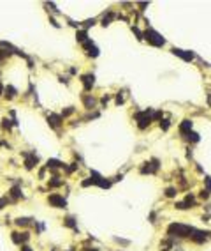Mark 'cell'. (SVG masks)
<instances>
[{"instance_id":"obj_7","label":"cell","mask_w":211,"mask_h":251,"mask_svg":"<svg viewBox=\"0 0 211 251\" xmlns=\"http://www.w3.org/2000/svg\"><path fill=\"white\" fill-rule=\"evenodd\" d=\"M204 180H206V188H208L206 191H208V193H211V179H209V177H206Z\"/></svg>"},{"instance_id":"obj_4","label":"cell","mask_w":211,"mask_h":251,"mask_svg":"<svg viewBox=\"0 0 211 251\" xmlns=\"http://www.w3.org/2000/svg\"><path fill=\"white\" fill-rule=\"evenodd\" d=\"M176 189L174 188H169V189H165V196H169V198H172V196H176Z\"/></svg>"},{"instance_id":"obj_10","label":"cell","mask_w":211,"mask_h":251,"mask_svg":"<svg viewBox=\"0 0 211 251\" xmlns=\"http://www.w3.org/2000/svg\"><path fill=\"white\" fill-rule=\"evenodd\" d=\"M174 251H183V249H181V248H176V249H174Z\"/></svg>"},{"instance_id":"obj_3","label":"cell","mask_w":211,"mask_h":251,"mask_svg":"<svg viewBox=\"0 0 211 251\" xmlns=\"http://www.w3.org/2000/svg\"><path fill=\"white\" fill-rule=\"evenodd\" d=\"M65 225L70 226V228H74V230H78V226H76V223H74V218H67V219H65Z\"/></svg>"},{"instance_id":"obj_11","label":"cell","mask_w":211,"mask_h":251,"mask_svg":"<svg viewBox=\"0 0 211 251\" xmlns=\"http://www.w3.org/2000/svg\"><path fill=\"white\" fill-rule=\"evenodd\" d=\"M88 251H99V249H95V248H93V249H88Z\"/></svg>"},{"instance_id":"obj_6","label":"cell","mask_w":211,"mask_h":251,"mask_svg":"<svg viewBox=\"0 0 211 251\" xmlns=\"http://www.w3.org/2000/svg\"><path fill=\"white\" fill-rule=\"evenodd\" d=\"M188 129H192V122L185 120V124L181 126V131H188Z\"/></svg>"},{"instance_id":"obj_1","label":"cell","mask_w":211,"mask_h":251,"mask_svg":"<svg viewBox=\"0 0 211 251\" xmlns=\"http://www.w3.org/2000/svg\"><path fill=\"white\" fill-rule=\"evenodd\" d=\"M48 202H50L51 205L58 207V209H65V207H67V202L62 198L60 195H51L50 198H48Z\"/></svg>"},{"instance_id":"obj_8","label":"cell","mask_w":211,"mask_h":251,"mask_svg":"<svg viewBox=\"0 0 211 251\" xmlns=\"http://www.w3.org/2000/svg\"><path fill=\"white\" fill-rule=\"evenodd\" d=\"M208 196H209V193H208L206 189H202V191H201V198H204V200H206Z\"/></svg>"},{"instance_id":"obj_9","label":"cell","mask_w":211,"mask_h":251,"mask_svg":"<svg viewBox=\"0 0 211 251\" xmlns=\"http://www.w3.org/2000/svg\"><path fill=\"white\" fill-rule=\"evenodd\" d=\"M21 251H32V248L27 246V244H21Z\"/></svg>"},{"instance_id":"obj_5","label":"cell","mask_w":211,"mask_h":251,"mask_svg":"<svg viewBox=\"0 0 211 251\" xmlns=\"http://www.w3.org/2000/svg\"><path fill=\"white\" fill-rule=\"evenodd\" d=\"M85 83H86V89H90V85H93V76H85Z\"/></svg>"},{"instance_id":"obj_2","label":"cell","mask_w":211,"mask_h":251,"mask_svg":"<svg viewBox=\"0 0 211 251\" xmlns=\"http://www.w3.org/2000/svg\"><path fill=\"white\" fill-rule=\"evenodd\" d=\"M28 218H18V219H16V225H18V226H27V225H28Z\"/></svg>"}]
</instances>
